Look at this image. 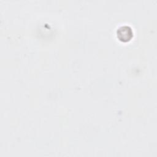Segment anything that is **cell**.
Returning <instances> with one entry per match:
<instances>
[{"label": "cell", "mask_w": 157, "mask_h": 157, "mask_svg": "<svg viewBox=\"0 0 157 157\" xmlns=\"http://www.w3.org/2000/svg\"><path fill=\"white\" fill-rule=\"evenodd\" d=\"M117 37L122 42L129 41L133 36L131 28L128 26H122L117 31Z\"/></svg>", "instance_id": "1"}]
</instances>
